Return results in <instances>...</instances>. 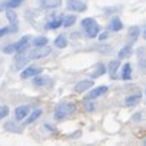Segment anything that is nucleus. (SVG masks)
<instances>
[{
    "instance_id": "obj_1",
    "label": "nucleus",
    "mask_w": 146,
    "mask_h": 146,
    "mask_svg": "<svg viewBox=\"0 0 146 146\" xmlns=\"http://www.w3.org/2000/svg\"><path fill=\"white\" fill-rule=\"evenodd\" d=\"M75 112H76V105L73 102H62L54 109V119L56 120H63L67 116L73 115Z\"/></svg>"
},
{
    "instance_id": "obj_2",
    "label": "nucleus",
    "mask_w": 146,
    "mask_h": 146,
    "mask_svg": "<svg viewBox=\"0 0 146 146\" xmlns=\"http://www.w3.org/2000/svg\"><path fill=\"white\" fill-rule=\"evenodd\" d=\"M82 27H83L85 33L88 35V37H96L98 33H99V30H100L98 22H96L95 19H92V17L83 19V20H82Z\"/></svg>"
},
{
    "instance_id": "obj_3",
    "label": "nucleus",
    "mask_w": 146,
    "mask_h": 146,
    "mask_svg": "<svg viewBox=\"0 0 146 146\" xmlns=\"http://www.w3.org/2000/svg\"><path fill=\"white\" fill-rule=\"evenodd\" d=\"M50 53H52V49H50V47H47V44H46V46L36 47L33 52H30L29 57H30V60H37V59H43V57L49 56Z\"/></svg>"
},
{
    "instance_id": "obj_4",
    "label": "nucleus",
    "mask_w": 146,
    "mask_h": 146,
    "mask_svg": "<svg viewBox=\"0 0 146 146\" xmlns=\"http://www.w3.org/2000/svg\"><path fill=\"white\" fill-rule=\"evenodd\" d=\"M43 72L42 67H37V66H29V67H25L20 73V78L22 79H29V78H35L37 75Z\"/></svg>"
},
{
    "instance_id": "obj_5",
    "label": "nucleus",
    "mask_w": 146,
    "mask_h": 146,
    "mask_svg": "<svg viewBox=\"0 0 146 146\" xmlns=\"http://www.w3.org/2000/svg\"><path fill=\"white\" fill-rule=\"evenodd\" d=\"M25 0H0V12H6L10 9H16L23 5Z\"/></svg>"
},
{
    "instance_id": "obj_6",
    "label": "nucleus",
    "mask_w": 146,
    "mask_h": 146,
    "mask_svg": "<svg viewBox=\"0 0 146 146\" xmlns=\"http://www.w3.org/2000/svg\"><path fill=\"white\" fill-rule=\"evenodd\" d=\"M67 9L72 10V12H85L88 9L86 3H83L82 0H67L66 3Z\"/></svg>"
},
{
    "instance_id": "obj_7",
    "label": "nucleus",
    "mask_w": 146,
    "mask_h": 146,
    "mask_svg": "<svg viewBox=\"0 0 146 146\" xmlns=\"http://www.w3.org/2000/svg\"><path fill=\"white\" fill-rule=\"evenodd\" d=\"M108 90H109V88H108V86H98V88L92 89V90L86 95V100H95V99L100 98L102 95L108 93Z\"/></svg>"
},
{
    "instance_id": "obj_8",
    "label": "nucleus",
    "mask_w": 146,
    "mask_h": 146,
    "mask_svg": "<svg viewBox=\"0 0 146 146\" xmlns=\"http://www.w3.org/2000/svg\"><path fill=\"white\" fill-rule=\"evenodd\" d=\"M29 112H30V108H29V106H19V108H16V110H15V117H16V120H17V122L25 120V119L29 116Z\"/></svg>"
},
{
    "instance_id": "obj_9",
    "label": "nucleus",
    "mask_w": 146,
    "mask_h": 146,
    "mask_svg": "<svg viewBox=\"0 0 146 146\" xmlns=\"http://www.w3.org/2000/svg\"><path fill=\"white\" fill-rule=\"evenodd\" d=\"M119 64H120V59L109 62L108 72H109V76H110V79H116V78H117V69H119Z\"/></svg>"
},
{
    "instance_id": "obj_10",
    "label": "nucleus",
    "mask_w": 146,
    "mask_h": 146,
    "mask_svg": "<svg viewBox=\"0 0 146 146\" xmlns=\"http://www.w3.org/2000/svg\"><path fill=\"white\" fill-rule=\"evenodd\" d=\"M122 29H123V23H122V20L117 16L113 17L109 22V25H108V30H110V32H120Z\"/></svg>"
},
{
    "instance_id": "obj_11",
    "label": "nucleus",
    "mask_w": 146,
    "mask_h": 146,
    "mask_svg": "<svg viewBox=\"0 0 146 146\" xmlns=\"http://www.w3.org/2000/svg\"><path fill=\"white\" fill-rule=\"evenodd\" d=\"M29 42H30V37H29V36H23L20 40H17V42L15 43L16 53H23V52L26 50V47H27Z\"/></svg>"
},
{
    "instance_id": "obj_12",
    "label": "nucleus",
    "mask_w": 146,
    "mask_h": 146,
    "mask_svg": "<svg viewBox=\"0 0 146 146\" xmlns=\"http://www.w3.org/2000/svg\"><path fill=\"white\" fill-rule=\"evenodd\" d=\"M92 86H93V82H92L90 79H86V80H80V82H78L76 86H75V90H76L78 93H83L85 90L90 89Z\"/></svg>"
},
{
    "instance_id": "obj_13",
    "label": "nucleus",
    "mask_w": 146,
    "mask_h": 146,
    "mask_svg": "<svg viewBox=\"0 0 146 146\" xmlns=\"http://www.w3.org/2000/svg\"><path fill=\"white\" fill-rule=\"evenodd\" d=\"M29 60H30V57H27L26 54H23V53H17L16 63H15L16 69H19V70H23V69L26 67V64H27V62H29Z\"/></svg>"
},
{
    "instance_id": "obj_14",
    "label": "nucleus",
    "mask_w": 146,
    "mask_h": 146,
    "mask_svg": "<svg viewBox=\"0 0 146 146\" xmlns=\"http://www.w3.org/2000/svg\"><path fill=\"white\" fill-rule=\"evenodd\" d=\"M49 83H50V78L49 76H42V73H40V75H37V76H35V79H33V85L37 86V88L46 86Z\"/></svg>"
},
{
    "instance_id": "obj_15",
    "label": "nucleus",
    "mask_w": 146,
    "mask_h": 146,
    "mask_svg": "<svg viewBox=\"0 0 146 146\" xmlns=\"http://www.w3.org/2000/svg\"><path fill=\"white\" fill-rule=\"evenodd\" d=\"M6 17L9 19V22H10V26H13L15 29H17V30H19V19H17V15L13 12V9H10V10H6Z\"/></svg>"
},
{
    "instance_id": "obj_16",
    "label": "nucleus",
    "mask_w": 146,
    "mask_h": 146,
    "mask_svg": "<svg viewBox=\"0 0 146 146\" xmlns=\"http://www.w3.org/2000/svg\"><path fill=\"white\" fill-rule=\"evenodd\" d=\"M42 116V109H35L26 119H25V125H30V123H33L35 120H37L39 117Z\"/></svg>"
},
{
    "instance_id": "obj_17",
    "label": "nucleus",
    "mask_w": 146,
    "mask_h": 146,
    "mask_svg": "<svg viewBox=\"0 0 146 146\" xmlns=\"http://www.w3.org/2000/svg\"><path fill=\"white\" fill-rule=\"evenodd\" d=\"M62 5V0H42L43 9H56Z\"/></svg>"
},
{
    "instance_id": "obj_18",
    "label": "nucleus",
    "mask_w": 146,
    "mask_h": 146,
    "mask_svg": "<svg viewBox=\"0 0 146 146\" xmlns=\"http://www.w3.org/2000/svg\"><path fill=\"white\" fill-rule=\"evenodd\" d=\"M140 99H142V96L140 95H130V96H127L126 99H125V105L126 106H136V105H139V102H140Z\"/></svg>"
},
{
    "instance_id": "obj_19",
    "label": "nucleus",
    "mask_w": 146,
    "mask_h": 146,
    "mask_svg": "<svg viewBox=\"0 0 146 146\" xmlns=\"http://www.w3.org/2000/svg\"><path fill=\"white\" fill-rule=\"evenodd\" d=\"M139 67L146 75V53H145V49H139Z\"/></svg>"
},
{
    "instance_id": "obj_20",
    "label": "nucleus",
    "mask_w": 146,
    "mask_h": 146,
    "mask_svg": "<svg viewBox=\"0 0 146 146\" xmlns=\"http://www.w3.org/2000/svg\"><path fill=\"white\" fill-rule=\"evenodd\" d=\"M105 73H106V67H105V64H103V63H98L96 67H95V72L92 73V79H98L99 76L105 75Z\"/></svg>"
},
{
    "instance_id": "obj_21",
    "label": "nucleus",
    "mask_w": 146,
    "mask_h": 146,
    "mask_svg": "<svg viewBox=\"0 0 146 146\" xmlns=\"http://www.w3.org/2000/svg\"><path fill=\"white\" fill-rule=\"evenodd\" d=\"M132 78V66L129 63H125L122 67V79L123 80H129Z\"/></svg>"
},
{
    "instance_id": "obj_22",
    "label": "nucleus",
    "mask_w": 146,
    "mask_h": 146,
    "mask_svg": "<svg viewBox=\"0 0 146 146\" xmlns=\"http://www.w3.org/2000/svg\"><path fill=\"white\" fill-rule=\"evenodd\" d=\"M54 46L59 47V49H64V47L67 46V39H66V36H64V35L57 36V37L54 39Z\"/></svg>"
},
{
    "instance_id": "obj_23",
    "label": "nucleus",
    "mask_w": 146,
    "mask_h": 146,
    "mask_svg": "<svg viewBox=\"0 0 146 146\" xmlns=\"http://www.w3.org/2000/svg\"><path fill=\"white\" fill-rule=\"evenodd\" d=\"M63 25V20H62V17H57V19H54V20H52V22H47L46 23V29H50V30H53V29H57V27H60Z\"/></svg>"
},
{
    "instance_id": "obj_24",
    "label": "nucleus",
    "mask_w": 146,
    "mask_h": 146,
    "mask_svg": "<svg viewBox=\"0 0 146 146\" xmlns=\"http://www.w3.org/2000/svg\"><path fill=\"white\" fill-rule=\"evenodd\" d=\"M139 35H140V30H139L137 26H132V27H129V37H130L132 42H135V40L139 37Z\"/></svg>"
},
{
    "instance_id": "obj_25",
    "label": "nucleus",
    "mask_w": 146,
    "mask_h": 146,
    "mask_svg": "<svg viewBox=\"0 0 146 146\" xmlns=\"http://www.w3.org/2000/svg\"><path fill=\"white\" fill-rule=\"evenodd\" d=\"M47 43H49V40H47V37H44V36H39V37H36V39L33 40V44H35L36 47L46 46Z\"/></svg>"
},
{
    "instance_id": "obj_26",
    "label": "nucleus",
    "mask_w": 146,
    "mask_h": 146,
    "mask_svg": "<svg viewBox=\"0 0 146 146\" xmlns=\"http://www.w3.org/2000/svg\"><path fill=\"white\" fill-rule=\"evenodd\" d=\"M5 127H6V130H10V132H16V133H20V132H22L20 126L16 125V123H13V122H7V123L5 125Z\"/></svg>"
},
{
    "instance_id": "obj_27",
    "label": "nucleus",
    "mask_w": 146,
    "mask_h": 146,
    "mask_svg": "<svg viewBox=\"0 0 146 146\" xmlns=\"http://www.w3.org/2000/svg\"><path fill=\"white\" fill-rule=\"evenodd\" d=\"M130 53H132V47L130 46H125V47H122L119 50V59H125V57L130 56Z\"/></svg>"
},
{
    "instance_id": "obj_28",
    "label": "nucleus",
    "mask_w": 146,
    "mask_h": 146,
    "mask_svg": "<svg viewBox=\"0 0 146 146\" xmlns=\"http://www.w3.org/2000/svg\"><path fill=\"white\" fill-rule=\"evenodd\" d=\"M17 32V29H15L13 26H6V27H0V37H3L7 33H15Z\"/></svg>"
},
{
    "instance_id": "obj_29",
    "label": "nucleus",
    "mask_w": 146,
    "mask_h": 146,
    "mask_svg": "<svg viewBox=\"0 0 146 146\" xmlns=\"http://www.w3.org/2000/svg\"><path fill=\"white\" fill-rule=\"evenodd\" d=\"M75 22H76V16H67L64 20H63V26L64 27H70L72 25H75Z\"/></svg>"
},
{
    "instance_id": "obj_30",
    "label": "nucleus",
    "mask_w": 146,
    "mask_h": 146,
    "mask_svg": "<svg viewBox=\"0 0 146 146\" xmlns=\"http://www.w3.org/2000/svg\"><path fill=\"white\" fill-rule=\"evenodd\" d=\"M2 52H3V53H6V54H12V53H15V52H16L15 43H13V44H7V46L2 47Z\"/></svg>"
},
{
    "instance_id": "obj_31",
    "label": "nucleus",
    "mask_w": 146,
    "mask_h": 146,
    "mask_svg": "<svg viewBox=\"0 0 146 146\" xmlns=\"http://www.w3.org/2000/svg\"><path fill=\"white\" fill-rule=\"evenodd\" d=\"M6 116H9V108L3 105V106H0V120L5 119Z\"/></svg>"
},
{
    "instance_id": "obj_32",
    "label": "nucleus",
    "mask_w": 146,
    "mask_h": 146,
    "mask_svg": "<svg viewBox=\"0 0 146 146\" xmlns=\"http://www.w3.org/2000/svg\"><path fill=\"white\" fill-rule=\"evenodd\" d=\"M99 39H100V40H105V39H108V32H103V33H100Z\"/></svg>"
},
{
    "instance_id": "obj_33",
    "label": "nucleus",
    "mask_w": 146,
    "mask_h": 146,
    "mask_svg": "<svg viewBox=\"0 0 146 146\" xmlns=\"http://www.w3.org/2000/svg\"><path fill=\"white\" fill-rule=\"evenodd\" d=\"M140 117H142V115H140V113H135V115H133V120H139Z\"/></svg>"
},
{
    "instance_id": "obj_34",
    "label": "nucleus",
    "mask_w": 146,
    "mask_h": 146,
    "mask_svg": "<svg viewBox=\"0 0 146 146\" xmlns=\"http://www.w3.org/2000/svg\"><path fill=\"white\" fill-rule=\"evenodd\" d=\"M92 105H93V103H88V110H92V109H93Z\"/></svg>"
},
{
    "instance_id": "obj_35",
    "label": "nucleus",
    "mask_w": 146,
    "mask_h": 146,
    "mask_svg": "<svg viewBox=\"0 0 146 146\" xmlns=\"http://www.w3.org/2000/svg\"><path fill=\"white\" fill-rule=\"evenodd\" d=\"M143 37L146 39V29H145V32H143Z\"/></svg>"
},
{
    "instance_id": "obj_36",
    "label": "nucleus",
    "mask_w": 146,
    "mask_h": 146,
    "mask_svg": "<svg viewBox=\"0 0 146 146\" xmlns=\"http://www.w3.org/2000/svg\"><path fill=\"white\" fill-rule=\"evenodd\" d=\"M145 145H146V139H145Z\"/></svg>"
},
{
    "instance_id": "obj_37",
    "label": "nucleus",
    "mask_w": 146,
    "mask_h": 146,
    "mask_svg": "<svg viewBox=\"0 0 146 146\" xmlns=\"http://www.w3.org/2000/svg\"><path fill=\"white\" fill-rule=\"evenodd\" d=\"M145 93H146V90H145Z\"/></svg>"
}]
</instances>
